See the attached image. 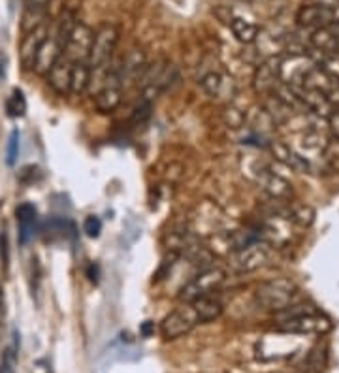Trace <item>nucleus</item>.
<instances>
[{"instance_id":"16","label":"nucleus","mask_w":339,"mask_h":373,"mask_svg":"<svg viewBox=\"0 0 339 373\" xmlns=\"http://www.w3.org/2000/svg\"><path fill=\"white\" fill-rule=\"evenodd\" d=\"M62 45L59 44V40L55 38V34H47V38L44 40V44L40 47L38 55H36V62H34V70L40 76H47L51 72V68L55 66V62L62 57Z\"/></svg>"},{"instance_id":"32","label":"nucleus","mask_w":339,"mask_h":373,"mask_svg":"<svg viewBox=\"0 0 339 373\" xmlns=\"http://www.w3.org/2000/svg\"><path fill=\"white\" fill-rule=\"evenodd\" d=\"M321 68L328 73V76H330V78H333L339 83V53L328 55L326 61L321 64Z\"/></svg>"},{"instance_id":"14","label":"nucleus","mask_w":339,"mask_h":373,"mask_svg":"<svg viewBox=\"0 0 339 373\" xmlns=\"http://www.w3.org/2000/svg\"><path fill=\"white\" fill-rule=\"evenodd\" d=\"M256 181H258L260 186L264 189V192L271 200L288 202V200L294 196L292 185H290L285 177L273 174V172H270L268 168H262L256 172Z\"/></svg>"},{"instance_id":"4","label":"nucleus","mask_w":339,"mask_h":373,"mask_svg":"<svg viewBox=\"0 0 339 373\" xmlns=\"http://www.w3.org/2000/svg\"><path fill=\"white\" fill-rule=\"evenodd\" d=\"M225 270L215 268V266L203 268V270H200L196 276L192 277L191 281L186 283L185 287L181 288L179 298L183 302H194V300L202 298V296H209L225 283Z\"/></svg>"},{"instance_id":"38","label":"nucleus","mask_w":339,"mask_h":373,"mask_svg":"<svg viewBox=\"0 0 339 373\" xmlns=\"http://www.w3.org/2000/svg\"><path fill=\"white\" fill-rule=\"evenodd\" d=\"M328 129L332 132L333 140H339V109H333L332 115L328 117Z\"/></svg>"},{"instance_id":"13","label":"nucleus","mask_w":339,"mask_h":373,"mask_svg":"<svg viewBox=\"0 0 339 373\" xmlns=\"http://www.w3.org/2000/svg\"><path fill=\"white\" fill-rule=\"evenodd\" d=\"M203 93L217 100H232L237 95V85L232 78H226L219 72H209L200 79Z\"/></svg>"},{"instance_id":"3","label":"nucleus","mask_w":339,"mask_h":373,"mask_svg":"<svg viewBox=\"0 0 339 373\" xmlns=\"http://www.w3.org/2000/svg\"><path fill=\"white\" fill-rule=\"evenodd\" d=\"M119 44V28L112 23H104L96 28L93 45L89 53V66L95 70L107 66V62L112 61L113 53L117 49Z\"/></svg>"},{"instance_id":"31","label":"nucleus","mask_w":339,"mask_h":373,"mask_svg":"<svg viewBox=\"0 0 339 373\" xmlns=\"http://www.w3.org/2000/svg\"><path fill=\"white\" fill-rule=\"evenodd\" d=\"M19 157V130H13L8 140V147H6V162L13 166Z\"/></svg>"},{"instance_id":"15","label":"nucleus","mask_w":339,"mask_h":373,"mask_svg":"<svg viewBox=\"0 0 339 373\" xmlns=\"http://www.w3.org/2000/svg\"><path fill=\"white\" fill-rule=\"evenodd\" d=\"M299 27H330L332 25V10L328 4H305L296 13Z\"/></svg>"},{"instance_id":"12","label":"nucleus","mask_w":339,"mask_h":373,"mask_svg":"<svg viewBox=\"0 0 339 373\" xmlns=\"http://www.w3.org/2000/svg\"><path fill=\"white\" fill-rule=\"evenodd\" d=\"M279 83V57H270L256 64L253 73V89L258 95H270Z\"/></svg>"},{"instance_id":"18","label":"nucleus","mask_w":339,"mask_h":373,"mask_svg":"<svg viewBox=\"0 0 339 373\" xmlns=\"http://www.w3.org/2000/svg\"><path fill=\"white\" fill-rule=\"evenodd\" d=\"M47 38V27L45 23H42L40 27L28 30L27 38L21 45V62L27 70H34V62H36V55H38L40 47L44 44V40Z\"/></svg>"},{"instance_id":"21","label":"nucleus","mask_w":339,"mask_h":373,"mask_svg":"<svg viewBox=\"0 0 339 373\" xmlns=\"http://www.w3.org/2000/svg\"><path fill=\"white\" fill-rule=\"evenodd\" d=\"M17 225H19V243L27 245L30 242V237L34 236V226L38 220V211L32 203H21L16 211Z\"/></svg>"},{"instance_id":"39","label":"nucleus","mask_w":339,"mask_h":373,"mask_svg":"<svg viewBox=\"0 0 339 373\" xmlns=\"http://www.w3.org/2000/svg\"><path fill=\"white\" fill-rule=\"evenodd\" d=\"M179 259V253H177V251H172V256H170V268H172V266L175 264V260ZM166 273H168V259L164 260L162 262V266H160V270H158V276L157 277H160V279H162L164 276H166Z\"/></svg>"},{"instance_id":"7","label":"nucleus","mask_w":339,"mask_h":373,"mask_svg":"<svg viewBox=\"0 0 339 373\" xmlns=\"http://www.w3.org/2000/svg\"><path fill=\"white\" fill-rule=\"evenodd\" d=\"M279 332H287L294 333V336H309V333H328L332 330V322L330 319L321 313H305V315L292 316V319H285V321H279V326H277Z\"/></svg>"},{"instance_id":"33","label":"nucleus","mask_w":339,"mask_h":373,"mask_svg":"<svg viewBox=\"0 0 339 373\" xmlns=\"http://www.w3.org/2000/svg\"><path fill=\"white\" fill-rule=\"evenodd\" d=\"M83 232L89 237H98L102 232V220L98 219L96 215H89V217L83 220Z\"/></svg>"},{"instance_id":"11","label":"nucleus","mask_w":339,"mask_h":373,"mask_svg":"<svg viewBox=\"0 0 339 373\" xmlns=\"http://www.w3.org/2000/svg\"><path fill=\"white\" fill-rule=\"evenodd\" d=\"M93 38H95V32L90 30L85 23H76L72 34H70V40H68L66 47H64V57L70 59L72 62L78 61H89V53H90V45H93Z\"/></svg>"},{"instance_id":"40","label":"nucleus","mask_w":339,"mask_h":373,"mask_svg":"<svg viewBox=\"0 0 339 373\" xmlns=\"http://www.w3.org/2000/svg\"><path fill=\"white\" fill-rule=\"evenodd\" d=\"M140 332H141V336H145V338H149V336H151V332H153L151 321L143 322V324H141V328H140Z\"/></svg>"},{"instance_id":"26","label":"nucleus","mask_w":339,"mask_h":373,"mask_svg":"<svg viewBox=\"0 0 339 373\" xmlns=\"http://www.w3.org/2000/svg\"><path fill=\"white\" fill-rule=\"evenodd\" d=\"M90 83V66L89 62L78 61L72 64V81H70V93L72 95H83Z\"/></svg>"},{"instance_id":"25","label":"nucleus","mask_w":339,"mask_h":373,"mask_svg":"<svg viewBox=\"0 0 339 373\" xmlns=\"http://www.w3.org/2000/svg\"><path fill=\"white\" fill-rule=\"evenodd\" d=\"M228 27H230L232 34L236 36L237 42H242V44H247V45L254 44L260 34V28L256 27L254 23L243 19V17H234Z\"/></svg>"},{"instance_id":"10","label":"nucleus","mask_w":339,"mask_h":373,"mask_svg":"<svg viewBox=\"0 0 339 373\" xmlns=\"http://www.w3.org/2000/svg\"><path fill=\"white\" fill-rule=\"evenodd\" d=\"M121 102H123V81H121V73L117 68L106 76V83L98 90L95 104L100 113H113L121 106Z\"/></svg>"},{"instance_id":"8","label":"nucleus","mask_w":339,"mask_h":373,"mask_svg":"<svg viewBox=\"0 0 339 373\" xmlns=\"http://www.w3.org/2000/svg\"><path fill=\"white\" fill-rule=\"evenodd\" d=\"M315 66L307 53H288L279 59V81L285 85H302L305 76Z\"/></svg>"},{"instance_id":"23","label":"nucleus","mask_w":339,"mask_h":373,"mask_svg":"<svg viewBox=\"0 0 339 373\" xmlns=\"http://www.w3.org/2000/svg\"><path fill=\"white\" fill-rule=\"evenodd\" d=\"M309 44L313 49H319L322 53H328V55L338 53V38H335V34L332 32L330 27L315 28L313 34H311Z\"/></svg>"},{"instance_id":"1","label":"nucleus","mask_w":339,"mask_h":373,"mask_svg":"<svg viewBox=\"0 0 339 373\" xmlns=\"http://www.w3.org/2000/svg\"><path fill=\"white\" fill-rule=\"evenodd\" d=\"M296 298H298V287H296V283L287 279V277L271 279V281L262 283L256 288V302L264 309H271L275 313L294 305Z\"/></svg>"},{"instance_id":"19","label":"nucleus","mask_w":339,"mask_h":373,"mask_svg":"<svg viewBox=\"0 0 339 373\" xmlns=\"http://www.w3.org/2000/svg\"><path fill=\"white\" fill-rule=\"evenodd\" d=\"M72 64L70 59L62 55L59 61L55 62V66L51 68V72L47 73V83L51 85V89L59 93V95H68L70 93V81H72Z\"/></svg>"},{"instance_id":"34","label":"nucleus","mask_w":339,"mask_h":373,"mask_svg":"<svg viewBox=\"0 0 339 373\" xmlns=\"http://www.w3.org/2000/svg\"><path fill=\"white\" fill-rule=\"evenodd\" d=\"M151 109H153V104L149 100H143L140 104V106L136 107L134 109V115H132V121H134L136 124L138 123H145L147 119L151 117Z\"/></svg>"},{"instance_id":"20","label":"nucleus","mask_w":339,"mask_h":373,"mask_svg":"<svg viewBox=\"0 0 339 373\" xmlns=\"http://www.w3.org/2000/svg\"><path fill=\"white\" fill-rule=\"evenodd\" d=\"M270 149L271 153H273V157H275L279 162L285 164V166H288V168L296 170V172H309L311 170L309 160L302 157L296 149H292V147L287 146V143H282V141H271Z\"/></svg>"},{"instance_id":"6","label":"nucleus","mask_w":339,"mask_h":373,"mask_svg":"<svg viewBox=\"0 0 339 373\" xmlns=\"http://www.w3.org/2000/svg\"><path fill=\"white\" fill-rule=\"evenodd\" d=\"M220 225H222V211L219 206L206 200V202L198 203L192 211L189 232L192 236L211 237L217 232H220Z\"/></svg>"},{"instance_id":"35","label":"nucleus","mask_w":339,"mask_h":373,"mask_svg":"<svg viewBox=\"0 0 339 373\" xmlns=\"http://www.w3.org/2000/svg\"><path fill=\"white\" fill-rule=\"evenodd\" d=\"M16 362L17 356L11 349H8L2 355V360H0V373H16Z\"/></svg>"},{"instance_id":"22","label":"nucleus","mask_w":339,"mask_h":373,"mask_svg":"<svg viewBox=\"0 0 339 373\" xmlns=\"http://www.w3.org/2000/svg\"><path fill=\"white\" fill-rule=\"evenodd\" d=\"M191 304L194 305V309H196L202 324H208V322L219 319V316L222 315V309H225V307H222V302H220L219 298H215L213 294L202 296V298L194 300Z\"/></svg>"},{"instance_id":"36","label":"nucleus","mask_w":339,"mask_h":373,"mask_svg":"<svg viewBox=\"0 0 339 373\" xmlns=\"http://www.w3.org/2000/svg\"><path fill=\"white\" fill-rule=\"evenodd\" d=\"M51 0H25V11L34 13H45V8L49 6Z\"/></svg>"},{"instance_id":"30","label":"nucleus","mask_w":339,"mask_h":373,"mask_svg":"<svg viewBox=\"0 0 339 373\" xmlns=\"http://www.w3.org/2000/svg\"><path fill=\"white\" fill-rule=\"evenodd\" d=\"M222 119H225V123L230 126V129H242L245 121H247V115L243 109L236 106H226L225 112H222Z\"/></svg>"},{"instance_id":"28","label":"nucleus","mask_w":339,"mask_h":373,"mask_svg":"<svg viewBox=\"0 0 339 373\" xmlns=\"http://www.w3.org/2000/svg\"><path fill=\"white\" fill-rule=\"evenodd\" d=\"M76 17H73L72 11H64L61 17V21H59V27H56L55 38L59 40V44L62 45V49L66 47L68 40H70V34H72L73 27H76Z\"/></svg>"},{"instance_id":"29","label":"nucleus","mask_w":339,"mask_h":373,"mask_svg":"<svg viewBox=\"0 0 339 373\" xmlns=\"http://www.w3.org/2000/svg\"><path fill=\"white\" fill-rule=\"evenodd\" d=\"M290 219H292L296 225L307 228V226L313 225V220H315V209L311 208V206H305V203L296 206V208H290Z\"/></svg>"},{"instance_id":"37","label":"nucleus","mask_w":339,"mask_h":373,"mask_svg":"<svg viewBox=\"0 0 339 373\" xmlns=\"http://www.w3.org/2000/svg\"><path fill=\"white\" fill-rule=\"evenodd\" d=\"M0 254H2V266L8 268V262H10V249H8V234H6V230H2V234H0Z\"/></svg>"},{"instance_id":"27","label":"nucleus","mask_w":339,"mask_h":373,"mask_svg":"<svg viewBox=\"0 0 339 373\" xmlns=\"http://www.w3.org/2000/svg\"><path fill=\"white\" fill-rule=\"evenodd\" d=\"M6 113L13 119L23 117V115L27 113V98L23 95V90H11V95L8 96V100H6Z\"/></svg>"},{"instance_id":"9","label":"nucleus","mask_w":339,"mask_h":373,"mask_svg":"<svg viewBox=\"0 0 339 373\" xmlns=\"http://www.w3.org/2000/svg\"><path fill=\"white\" fill-rule=\"evenodd\" d=\"M270 260V245L262 239L251 243L247 247L239 249L234 253L232 259V268L239 273H249L268 264Z\"/></svg>"},{"instance_id":"17","label":"nucleus","mask_w":339,"mask_h":373,"mask_svg":"<svg viewBox=\"0 0 339 373\" xmlns=\"http://www.w3.org/2000/svg\"><path fill=\"white\" fill-rule=\"evenodd\" d=\"M149 68L147 64V57L145 51H141L140 47H134V49L129 51V55L123 59V64L119 66V73H121V81H138V79L143 78V73Z\"/></svg>"},{"instance_id":"5","label":"nucleus","mask_w":339,"mask_h":373,"mask_svg":"<svg viewBox=\"0 0 339 373\" xmlns=\"http://www.w3.org/2000/svg\"><path fill=\"white\" fill-rule=\"evenodd\" d=\"M198 324H202L200 316H198L196 309L191 302L177 307L175 311H172L160 324V332H162L164 339H177L185 333L192 332Z\"/></svg>"},{"instance_id":"24","label":"nucleus","mask_w":339,"mask_h":373,"mask_svg":"<svg viewBox=\"0 0 339 373\" xmlns=\"http://www.w3.org/2000/svg\"><path fill=\"white\" fill-rule=\"evenodd\" d=\"M304 87H307V89H315L319 90V93H322V95H328L330 90L335 89L338 87V81L333 78H330L324 70H322L321 66H315L313 70H311L307 76H305L304 79Z\"/></svg>"},{"instance_id":"2","label":"nucleus","mask_w":339,"mask_h":373,"mask_svg":"<svg viewBox=\"0 0 339 373\" xmlns=\"http://www.w3.org/2000/svg\"><path fill=\"white\" fill-rule=\"evenodd\" d=\"M179 79V70L170 62H157L145 70L141 78V96L143 100L153 102L160 93L168 90Z\"/></svg>"}]
</instances>
